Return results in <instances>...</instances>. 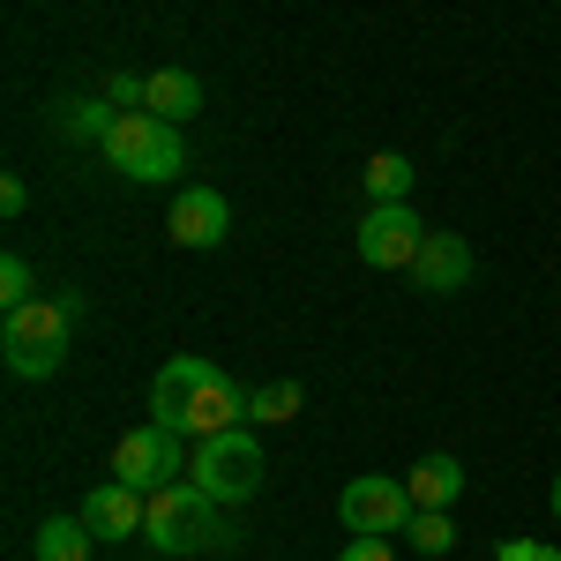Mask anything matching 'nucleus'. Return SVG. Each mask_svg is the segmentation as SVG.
<instances>
[{"label": "nucleus", "instance_id": "nucleus-8", "mask_svg": "<svg viewBox=\"0 0 561 561\" xmlns=\"http://www.w3.org/2000/svg\"><path fill=\"white\" fill-rule=\"evenodd\" d=\"M359 262L367 270H412L420 248H427V225L412 217V203H375V210L359 217Z\"/></svg>", "mask_w": 561, "mask_h": 561}, {"label": "nucleus", "instance_id": "nucleus-5", "mask_svg": "<svg viewBox=\"0 0 561 561\" xmlns=\"http://www.w3.org/2000/svg\"><path fill=\"white\" fill-rule=\"evenodd\" d=\"M262 472H270V465H262V442L248 427L203 434V442H195V457H187V479H195L210 502H225V510H232V502H255Z\"/></svg>", "mask_w": 561, "mask_h": 561}, {"label": "nucleus", "instance_id": "nucleus-15", "mask_svg": "<svg viewBox=\"0 0 561 561\" xmlns=\"http://www.w3.org/2000/svg\"><path fill=\"white\" fill-rule=\"evenodd\" d=\"M367 195H375V203H412V165H404V150L367 158Z\"/></svg>", "mask_w": 561, "mask_h": 561}, {"label": "nucleus", "instance_id": "nucleus-18", "mask_svg": "<svg viewBox=\"0 0 561 561\" xmlns=\"http://www.w3.org/2000/svg\"><path fill=\"white\" fill-rule=\"evenodd\" d=\"M31 300H38V270H31L23 255H8L0 262V307L15 314V307H31Z\"/></svg>", "mask_w": 561, "mask_h": 561}, {"label": "nucleus", "instance_id": "nucleus-3", "mask_svg": "<svg viewBox=\"0 0 561 561\" xmlns=\"http://www.w3.org/2000/svg\"><path fill=\"white\" fill-rule=\"evenodd\" d=\"M105 165L113 173L142 180V187H165V180L187 173V142H180L173 121H158V113H113V128H105Z\"/></svg>", "mask_w": 561, "mask_h": 561}, {"label": "nucleus", "instance_id": "nucleus-4", "mask_svg": "<svg viewBox=\"0 0 561 561\" xmlns=\"http://www.w3.org/2000/svg\"><path fill=\"white\" fill-rule=\"evenodd\" d=\"M68 330H76V314L68 300H31L15 307L8 322H0V359H8V375H23V382H45V375H60V359H68Z\"/></svg>", "mask_w": 561, "mask_h": 561}, {"label": "nucleus", "instance_id": "nucleus-1", "mask_svg": "<svg viewBox=\"0 0 561 561\" xmlns=\"http://www.w3.org/2000/svg\"><path fill=\"white\" fill-rule=\"evenodd\" d=\"M150 420L173 427V434H187V442H203V434H225V427L248 420V389L232 382L217 359L180 352V359L158 367V382H150Z\"/></svg>", "mask_w": 561, "mask_h": 561}, {"label": "nucleus", "instance_id": "nucleus-6", "mask_svg": "<svg viewBox=\"0 0 561 561\" xmlns=\"http://www.w3.org/2000/svg\"><path fill=\"white\" fill-rule=\"evenodd\" d=\"M187 434H173V427H135V434H121V449H113V479H128L135 494H158V486H173V479H187V457L195 449H180Z\"/></svg>", "mask_w": 561, "mask_h": 561}, {"label": "nucleus", "instance_id": "nucleus-16", "mask_svg": "<svg viewBox=\"0 0 561 561\" xmlns=\"http://www.w3.org/2000/svg\"><path fill=\"white\" fill-rule=\"evenodd\" d=\"M300 412V382H262V389H248V420L255 427H285Z\"/></svg>", "mask_w": 561, "mask_h": 561}, {"label": "nucleus", "instance_id": "nucleus-21", "mask_svg": "<svg viewBox=\"0 0 561 561\" xmlns=\"http://www.w3.org/2000/svg\"><path fill=\"white\" fill-rule=\"evenodd\" d=\"M0 210H8V217H23V210H31V187H23L15 173L0 180Z\"/></svg>", "mask_w": 561, "mask_h": 561}, {"label": "nucleus", "instance_id": "nucleus-13", "mask_svg": "<svg viewBox=\"0 0 561 561\" xmlns=\"http://www.w3.org/2000/svg\"><path fill=\"white\" fill-rule=\"evenodd\" d=\"M142 113H158V121H195V113H203V83H195V76H187V68H158V76H150V98H142Z\"/></svg>", "mask_w": 561, "mask_h": 561}, {"label": "nucleus", "instance_id": "nucleus-7", "mask_svg": "<svg viewBox=\"0 0 561 561\" xmlns=\"http://www.w3.org/2000/svg\"><path fill=\"white\" fill-rule=\"evenodd\" d=\"M337 517H345L359 539H389V531L412 524V486H404V479H382V472H359V479H345V494H337Z\"/></svg>", "mask_w": 561, "mask_h": 561}, {"label": "nucleus", "instance_id": "nucleus-12", "mask_svg": "<svg viewBox=\"0 0 561 561\" xmlns=\"http://www.w3.org/2000/svg\"><path fill=\"white\" fill-rule=\"evenodd\" d=\"M404 486H412V510H449V502L465 494V465L434 449V457H420V465L404 472Z\"/></svg>", "mask_w": 561, "mask_h": 561}, {"label": "nucleus", "instance_id": "nucleus-19", "mask_svg": "<svg viewBox=\"0 0 561 561\" xmlns=\"http://www.w3.org/2000/svg\"><path fill=\"white\" fill-rule=\"evenodd\" d=\"M494 561H561V547H547V539H502Z\"/></svg>", "mask_w": 561, "mask_h": 561}, {"label": "nucleus", "instance_id": "nucleus-10", "mask_svg": "<svg viewBox=\"0 0 561 561\" xmlns=\"http://www.w3.org/2000/svg\"><path fill=\"white\" fill-rule=\"evenodd\" d=\"M142 510H150V494H135L128 479H105V486H90L83 524L105 539V547H121V539H135V531H142Z\"/></svg>", "mask_w": 561, "mask_h": 561}, {"label": "nucleus", "instance_id": "nucleus-9", "mask_svg": "<svg viewBox=\"0 0 561 561\" xmlns=\"http://www.w3.org/2000/svg\"><path fill=\"white\" fill-rule=\"evenodd\" d=\"M165 232H173V248H225V232H232V203H225L217 187H180Z\"/></svg>", "mask_w": 561, "mask_h": 561}, {"label": "nucleus", "instance_id": "nucleus-22", "mask_svg": "<svg viewBox=\"0 0 561 561\" xmlns=\"http://www.w3.org/2000/svg\"><path fill=\"white\" fill-rule=\"evenodd\" d=\"M547 502H554V524H561V472H554V494H547Z\"/></svg>", "mask_w": 561, "mask_h": 561}, {"label": "nucleus", "instance_id": "nucleus-20", "mask_svg": "<svg viewBox=\"0 0 561 561\" xmlns=\"http://www.w3.org/2000/svg\"><path fill=\"white\" fill-rule=\"evenodd\" d=\"M337 561H397V554H389V539H359V531H352Z\"/></svg>", "mask_w": 561, "mask_h": 561}, {"label": "nucleus", "instance_id": "nucleus-11", "mask_svg": "<svg viewBox=\"0 0 561 561\" xmlns=\"http://www.w3.org/2000/svg\"><path fill=\"white\" fill-rule=\"evenodd\" d=\"M472 277V248H465V232H427V248L412 262V285L420 293H457Z\"/></svg>", "mask_w": 561, "mask_h": 561}, {"label": "nucleus", "instance_id": "nucleus-14", "mask_svg": "<svg viewBox=\"0 0 561 561\" xmlns=\"http://www.w3.org/2000/svg\"><path fill=\"white\" fill-rule=\"evenodd\" d=\"M90 547H98V531L83 524V510H76V517H45L38 539H31L38 561H90Z\"/></svg>", "mask_w": 561, "mask_h": 561}, {"label": "nucleus", "instance_id": "nucleus-2", "mask_svg": "<svg viewBox=\"0 0 561 561\" xmlns=\"http://www.w3.org/2000/svg\"><path fill=\"white\" fill-rule=\"evenodd\" d=\"M142 539L158 554H210V547H232V524H225V502H210L195 479H173V486L150 494Z\"/></svg>", "mask_w": 561, "mask_h": 561}, {"label": "nucleus", "instance_id": "nucleus-17", "mask_svg": "<svg viewBox=\"0 0 561 561\" xmlns=\"http://www.w3.org/2000/svg\"><path fill=\"white\" fill-rule=\"evenodd\" d=\"M404 547H420V554H449V547H457V524H449V510H412V524H404Z\"/></svg>", "mask_w": 561, "mask_h": 561}]
</instances>
